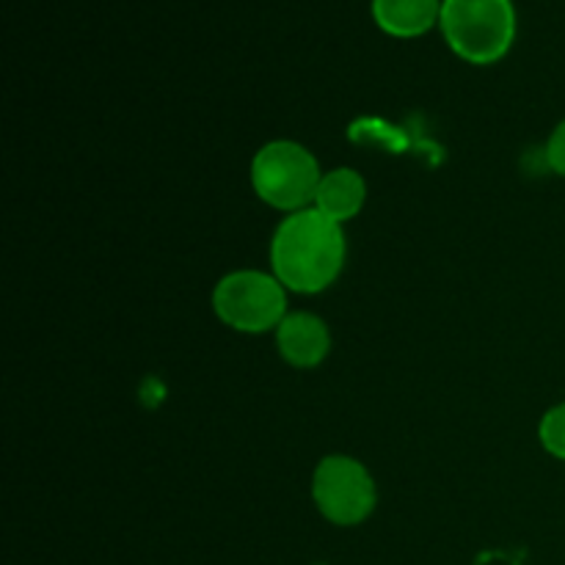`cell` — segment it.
<instances>
[{
    "instance_id": "7",
    "label": "cell",
    "mask_w": 565,
    "mask_h": 565,
    "mask_svg": "<svg viewBox=\"0 0 565 565\" xmlns=\"http://www.w3.org/2000/svg\"><path fill=\"white\" fill-rule=\"evenodd\" d=\"M364 202H367V182L356 169H334L323 174L318 193H315V210L326 215V218L337 221V224H348L362 213Z\"/></svg>"
},
{
    "instance_id": "5",
    "label": "cell",
    "mask_w": 565,
    "mask_h": 565,
    "mask_svg": "<svg viewBox=\"0 0 565 565\" xmlns=\"http://www.w3.org/2000/svg\"><path fill=\"white\" fill-rule=\"evenodd\" d=\"M312 500L326 522L337 527H356L367 522L379 505V489L362 461L351 456H326L315 467Z\"/></svg>"
},
{
    "instance_id": "3",
    "label": "cell",
    "mask_w": 565,
    "mask_h": 565,
    "mask_svg": "<svg viewBox=\"0 0 565 565\" xmlns=\"http://www.w3.org/2000/svg\"><path fill=\"white\" fill-rule=\"evenodd\" d=\"M323 171L318 160L298 141H270L254 154L252 185L268 207L287 215L315 204Z\"/></svg>"
},
{
    "instance_id": "8",
    "label": "cell",
    "mask_w": 565,
    "mask_h": 565,
    "mask_svg": "<svg viewBox=\"0 0 565 565\" xmlns=\"http://www.w3.org/2000/svg\"><path fill=\"white\" fill-rule=\"evenodd\" d=\"M373 17L381 31L390 36L412 39L423 36L425 31L439 22V0H373Z\"/></svg>"
},
{
    "instance_id": "6",
    "label": "cell",
    "mask_w": 565,
    "mask_h": 565,
    "mask_svg": "<svg viewBox=\"0 0 565 565\" xmlns=\"http://www.w3.org/2000/svg\"><path fill=\"white\" fill-rule=\"evenodd\" d=\"M276 348L287 364L312 370L331 353V331L323 318L312 312H287L276 329Z\"/></svg>"
},
{
    "instance_id": "2",
    "label": "cell",
    "mask_w": 565,
    "mask_h": 565,
    "mask_svg": "<svg viewBox=\"0 0 565 565\" xmlns=\"http://www.w3.org/2000/svg\"><path fill=\"white\" fill-rule=\"evenodd\" d=\"M441 33L452 53L469 64H494L516 36L511 0H441Z\"/></svg>"
},
{
    "instance_id": "1",
    "label": "cell",
    "mask_w": 565,
    "mask_h": 565,
    "mask_svg": "<svg viewBox=\"0 0 565 565\" xmlns=\"http://www.w3.org/2000/svg\"><path fill=\"white\" fill-rule=\"evenodd\" d=\"M345 254L342 224L326 218L315 207L287 215L270 241L274 276L287 290L301 296H318L329 290L340 279Z\"/></svg>"
},
{
    "instance_id": "4",
    "label": "cell",
    "mask_w": 565,
    "mask_h": 565,
    "mask_svg": "<svg viewBox=\"0 0 565 565\" xmlns=\"http://www.w3.org/2000/svg\"><path fill=\"white\" fill-rule=\"evenodd\" d=\"M213 309L241 334H265L287 318V287L265 270H232L215 285Z\"/></svg>"
},
{
    "instance_id": "10",
    "label": "cell",
    "mask_w": 565,
    "mask_h": 565,
    "mask_svg": "<svg viewBox=\"0 0 565 565\" xmlns=\"http://www.w3.org/2000/svg\"><path fill=\"white\" fill-rule=\"evenodd\" d=\"M546 163L555 174L565 177V119L552 130L550 143H546Z\"/></svg>"
},
{
    "instance_id": "9",
    "label": "cell",
    "mask_w": 565,
    "mask_h": 565,
    "mask_svg": "<svg viewBox=\"0 0 565 565\" xmlns=\"http://www.w3.org/2000/svg\"><path fill=\"white\" fill-rule=\"evenodd\" d=\"M539 439L550 456L565 461V403L544 414L539 425Z\"/></svg>"
}]
</instances>
